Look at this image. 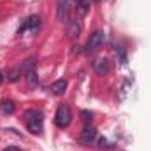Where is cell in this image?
<instances>
[{
    "label": "cell",
    "instance_id": "6da1fadb",
    "mask_svg": "<svg viewBox=\"0 0 151 151\" xmlns=\"http://www.w3.org/2000/svg\"><path fill=\"white\" fill-rule=\"evenodd\" d=\"M27 127L32 134H42V113L40 111H28L27 113Z\"/></svg>",
    "mask_w": 151,
    "mask_h": 151
},
{
    "label": "cell",
    "instance_id": "7a4b0ae2",
    "mask_svg": "<svg viewBox=\"0 0 151 151\" xmlns=\"http://www.w3.org/2000/svg\"><path fill=\"white\" fill-rule=\"evenodd\" d=\"M70 119H72V114H70V109L67 104H62L58 109H56V114H55V123L60 127V128H67L70 125Z\"/></svg>",
    "mask_w": 151,
    "mask_h": 151
},
{
    "label": "cell",
    "instance_id": "3957f363",
    "mask_svg": "<svg viewBox=\"0 0 151 151\" xmlns=\"http://www.w3.org/2000/svg\"><path fill=\"white\" fill-rule=\"evenodd\" d=\"M104 40H106V34L102 32V30H97V32H93L90 39H88V42H86V51L90 53V51H95V49H99L102 44H104Z\"/></svg>",
    "mask_w": 151,
    "mask_h": 151
},
{
    "label": "cell",
    "instance_id": "277c9868",
    "mask_svg": "<svg viewBox=\"0 0 151 151\" xmlns=\"http://www.w3.org/2000/svg\"><path fill=\"white\" fill-rule=\"evenodd\" d=\"M81 30H83V25L79 19H69V23H67V35L69 37L76 39L81 34Z\"/></svg>",
    "mask_w": 151,
    "mask_h": 151
},
{
    "label": "cell",
    "instance_id": "5b68a950",
    "mask_svg": "<svg viewBox=\"0 0 151 151\" xmlns=\"http://www.w3.org/2000/svg\"><path fill=\"white\" fill-rule=\"evenodd\" d=\"M93 70L99 76L107 74V72H109V62H107V58H97V60L93 62Z\"/></svg>",
    "mask_w": 151,
    "mask_h": 151
},
{
    "label": "cell",
    "instance_id": "8992f818",
    "mask_svg": "<svg viewBox=\"0 0 151 151\" xmlns=\"http://www.w3.org/2000/svg\"><path fill=\"white\" fill-rule=\"evenodd\" d=\"M97 137V130L95 127H84V130L81 132V142L83 144H91Z\"/></svg>",
    "mask_w": 151,
    "mask_h": 151
},
{
    "label": "cell",
    "instance_id": "52a82bcc",
    "mask_svg": "<svg viewBox=\"0 0 151 151\" xmlns=\"http://www.w3.org/2000/svg\"><path fill=\"white\" fill-rule=\"evenodd\" d=\"M49 90H51L53 95H63L65 90H67V81H65V79H58V81H55V83L49 86Z\"/></svg>",
    "mask_w": 151,
    "mask_h": 151
},
{
    "label": "cell",
    "instance_id": "ba28073f",
    "mask_svg": "<svg viewBox=\"0 0 151 151\" xmlns=\"http://www.w3.org/2000/svg\"><path fill=\"white\" fill-rule=\"evenodd\" d=\"M58 19H62V21L69 19V5H67V2L58 4Z\"/></svg>",
    "mask_w": 151,
    "mask_h": 151
},
{
    "label": "cell",
    "instance_id": "9c48e42d",
    "mask_svg": "<svg viewBox=\"0 0 151 151\" xmlns=\"http://www.w3.org/2000/svg\"><path fill=\"white\" fill-rule=\"evenodd\" d=\"M27 86L28 88H37L39 86V76L35 70H32V72H27Z\"/></svg>",
    "mask_w": 151,
    "mask_h": 151
},
{
    "label": "cell",
    "instance_id": "30bf717a",
    "mask_svg": "<svg viewBox=\"0 0 151 151\" xmlns=\"http://www.w3.org/2000/svg\"><path fill=\"white\" fill-rule=\"evenodd\" d=\"M14 109H16V106H14L12 100H2V104H0V111H2L4 114H12L14 113Z\"/></svg>",
    "mask_w": 151,
    "mask_h": 151
},
{
    "label": "cell",
    "instance_id": "8fae6325",
    "mask_svg": "<svg viewBox=\"0 0 151 151\" xmlns=\"http://www.w3.org/2000/svg\"><path fill=\"white\" fill-rule=\"evenodd\" d=\"M34 67H35V58H28V60H25V63L21 65V70H25V72H32Z\"/></svg>",
    "mask_w": 151,
    "mask_h": 151
},
{
    "label": "cell",
    "instance_id": "7c38bea8",
    "mask_svg": "<svg viewBox=\"0 0 151 151\" xmlns=\"http://www.w3.org/2000/svg\"><path fill=\"white\" fill-rule=\"evenodd\" d=\"M88 9H90V5H88L84 0H83L79 5H76V11H77V14H79V16H84V14L88 12Z\"/></svg>",
    "mask_w": 151,
    "mask_h": 151
},
{
    "label": "cell",
    "instance_id": "4fadbf2b",
    "mask_svg": "<svg viewBox=\"0 0 151 151\" xmlns=\"http://www.w3.org/2000/svg\"><path fill=\"white\" fill-rule=\"evenodd\" d=\"M19 70H21V69H12V70L9 72V81H16L18 76H19Z\"/></svg>",
    "mask_w": 151,
    "mask_h": 151
},
{
    "label": "cell",
    "instance_id": "5bb4252c",
    "mask_svg": "<svg viewBox=\"0 0 151 151\" xmlns=\"http://www.w3.org/2000/svg\"><path fill=\"white\" fill-rule=\"evenodd\" d=\"M81 116H83V119H84L86 123H88V121L91 119V114H88V113H86V111H83V113H81Z\"/></svg>",
    "mask_w": 151,
    "mask_h": 151
},
{
    "label": "cell",
    "instance_id": "9a60e30c",
    "mask_svg": "<svg viewBox=\"0 0 151 151\" xmlns=\"http://www.w3.org/2000/svg\"><path fill=\"white\" fill-rule=\"evenodd\" d=\"M69 2H72V4H74V5H79V4H81V2H83V0H69Z\"/></svg>",
    "mask_w": 151,
    "mask_h": 151
},
{
    "label": "cell",
    "instance_id": "2e32d148",
    "mask_svg": "<svg viewBox=\"0 0 151 151\" xmlns=\"http://www.w3.org/2000/svg\"><path fill=\"white\" fill-rule=\"evenodd\" d=\"M4 151H21V150H18V148H7V150H4Z\"/></svg>",
    "mask_w": 151,
    "mask_h": 151
},
{
    "label": "cell",
    "instance_id": "e0dca14e",
    "mask_svg": "<svg viewBox=\"0 0 151 151\" xmlns=\"http://www.w3.org/2000/svg\"><path fill=\"white\" fill-rule=\"evenodd\" d=\"M2 81H4V74L0 72V84H2Z\"/></svg>",
    "mask_w": 151,
    "mask_h": 151
}]
</instances>
